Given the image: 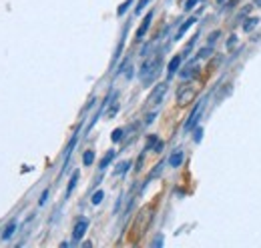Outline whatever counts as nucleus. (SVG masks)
<instances>
[{
    "instance_id": "obj_1",
    "label": "nucleus",
    "mask_w": 261,
    "mask_h": 248,
    "mask_svg": "<svg viewBox=\"0 0 261 248\" xmlns=\"http://www.w3.org/2000/svg\"><path fill=\"white\" fill-rule=\"evenodd\" d=\"M161 54H151L147 60L141 64V72H139V78L143 84H151L155 80V76L159 74V68H161Z\"/></svg>"
},
{
    "instance_id": "obj_2",
    "label": "nucleus",
    "mask_w": 261,
    "mask_h": 248,
    "mask_svg": "<svg viewBox=\"0 0 261 248\" xmlns=\"http://www.w3.org/2000/svg\"><path fill=\"white\" fill-rule=\"evenodd\" d=\"M151 220H153V206L141 208V212L135 216V222H133V230H130V232H133V240H139V238L147 232Z\"/></svg>"
},
{
    "instance_id": "obj_3",
    "label": "nucleus",
    "mask_w": 261,
    "mask_h": 248,
    "mask_svg": "<svg viewBox=\"0 0 261 248\" xmlns=\"http://www.w3.org/2000/svg\"><path fill=\"white\" fill-rule=\"evenodd\" d=\"M197 92H199V88H197V84H193V82L181 84L179 90H177V104L179 106H189L195 100Z\"/></svg>"
},
{
    "instance_id": "obj_4",
    "label": "nucleus",
    "mask_w": 261,
    "mask_h": 248,
    "mask_svg": "<svg viewBox=\"0 0 261 248\" xmlns=\"http://www.w3.org/2000/svg\"><path fill=\"white\" fill-rule=\"evenodd\" d=\"M87 228H89V220H87V218H79L76 224H74V230H72V238H74V240H81V238L85 236Z\"/></svg>"
},
{
    "instance_id": "obj_5",
    "label": "nucleus",
    "mask_w": 261,
    "mask_h": 248,
    "mask_svg": "<svg viewBox=\"0 0 261 248\" xmlns=\"http://www.w3.org/2000/svg\"><path fill=\"white\" fill-rule=\"evenodd\" d=\"M165 92H167V82L157 84V86H155V90H153L151 96H149V104H151V106H157V104L161 102V98H163Z\"/></svg>"
},
{
    "instance_id": "obj_6",
    "label": "nucleus",
    "mask_w": 261,
    "mask_h": 248,
    "mask_svg": "<svg viewBox=\"0 0 261 248\" xmlns=\"http://www.w3.org/2000/svg\"><path fill=\"white\" fill-rule=\"evenodd\" d=\"M201 118V104H197L195 108L191 110V114H189V118H187V122H185V132H189V130H193L195 128L197 120Z\"/></svg>"
},
{
    "instance_id": "obj_7",
    "label": "nucleus",
    "mask_w": 261,
    "mask_h": 248,
    "mask_svg": "<svg viewBox=\"0 0 261 248\" xmlns=\"http://www.w3.org/2000/svg\"><path fill=\"white\" fill-rule=\"evenodd\" d=\"M183 158H185V152H183V150H175L173 154L169 156V166L179 168V166L183 164Z\"/></svg>"
},
{
    "instance_id": "obj_8",
    "label": "nucleus",
    "mask_w": 261,
    "mask_h": 248,
    "mask_svg": "<svg viewBox=\"0 0 261 248\" xmlns=\"http://www.w3.org/2000/svg\"><path fill=\"white\" fill-rule=\"evenodd\" d=\"M151 20H153V12H149V14L145 16V20H143V24H141V28L137 30V40H141V38L145 36V32L149 30V26H151Z\"/></svg>"
},
{
    "instance_id": "obj_9",
    "label": "nucleus",
    "mask_w": 261,
    "mask_h": 248,
    "mask_svg": "<svg viewBox=\"0 0 261 248\" xmlns=\"http://www.w3.org/2000/svg\"><path fill=\"white\" fill-rule=\"evenodd\" d=\"M181 60H183V54H177V56H173V60L169 62V66H167V72H169V78L179 70V66H181Z\"/></svg>"
},
{
    "instance_id": "obj_10",
    "label": "nucleus",
    "mask_w": 261,
    "mask_h": 248,
    "mask_svg": "<svg viewBox=\"0 0 261 248\" xmlns=\"http://www.w3.org/2000/svg\"><path fill=\"white\" fill-rule=\"evenodd\" d=\"M195 20H197L195 16H193V18H189V20H185V22L181 24V28L177 30V34H175V40H181V38H183V34H185V32H187L191 26H193V24H195Z\"/></svg>"
},
{
    "instance_id": "obj_11",
    "label": "nucleus",
    "mask_w": 261,
    "mask_h": 248,
    "mask_svg": "<svg viewBox=\"0 0 261 248\" xmlns=\"http://www.w3.org/2000/svg\"><path fill=\"white\" fill-rule=\"evenodd\" d=\"M197 72H199V68H197V64H189V66H185L183 70H181V78H193Z\"/></svg>"
},
{
    "instance_id": "obj_12",
    "label": "nucleus",
    "mask_w": 261,
    "mask_h": 248,
    "mask_svg": "<svg viewBox=\"0 0 261 248\" xmlns=\"http://www.w3.org/2000/svg\"><path fill=\"white\" fill-rule=\"evenodd\" d=\"M14 230H16V220H10L8 222V226L4 228V232H2V238L6 240V238H10L12 234H14Z\"/></svg>"
},
{
    "instance_id": "obj_13",
    "label": "nucleus",
    "mask_w": 261,
    "mask_h": 248,
    "mask_svg": "<svg viewBox=\"0 0 261 248\" xmlns=\"http://www.w3.org/2000/svg\"><path fill=\"white\" fill-rule=\"evenodd\" d=\"M113 158H115V150H109V152L105 154V158L100 160V168H107V166L113 162Z\"/></svg>"
},
{
    "instance_id": "obj_14",
    "label": "nucleus",
    "mask_w": 261,
    "mask_h": 248,
    "mask_svg": "<svg viewBox=\"0 0 261 248\" xmlns=\"http://www.w3.org/2000/svg\"><path fill=\"white\" fill-rule=\"evenodd\" d=\"M117 112H119V98L115 96V100H113V106H111V110H107V116H109V118H113V116H115Z\"/></svg>"
},
{
    "instance_id": "obj_15",
    "label": "nucleus",
    "mask_w": 261,
    "mask_h": 248,
    "mask_svg": "<svg viewBox=\"0 0 261 248\" xmlns=\"http://www.w3.org/2000/svg\"><path fill=\"white\" fill-rule=\"evenodd\" d=\"M83 162H85V166H91L95 162V152L93 150H87L85 156H83Z\"/></svg>"
},
{
    "instance_id": "obj_16",
    "label": "nucleus",
    "mask_w": 261,
    "mask_h": 248,
    "mask_svg": "<svg viewBox=\"0 0 261 248\" xmlns=\"http://www.w3.org/2000/svg\"><path fill=\"white\" fill-rule=\"evenodd\" d=\"M257 22H259V18H247V20H245V24H243V30L249 32L255 24H257Z\"/></svg>"
},
{
    "instance_id": "obj_17",
    "label": "nucleus",
    "mask_w": 261,
    "mask_h": 248,
    "mask_svg": "<svg viewBox=\"0 0 261 248\" xmlns=\"http://www.w3.org/2000/svg\"><path fill=\"white\" fill-rule=\"evenodd\" d=\"M129 166H130V162H129V160H127V162H121V164L117 166V170H115V174H117V176H119V174H125V172L129 170Z\"/></svg>"
},
{
    "instance_id": "obj_18",
    "label": "nucleus",
    "mask_w": 261,
    "mask_h": 248,
    "mask_svg": "<svg viewBox=\"0 0 261 248\" xmlns=\"http://www.w3.org/2000/svg\"><path fill=\"white\" fill-rule=\"evenodd\" d=\"M123 134H125V130L123 128H117V130H113V142H121L123 140Z\"/></svg>"
},
{
    "instance_id": "obj_19",
    "label": "nucleus",
    "mask_w": 261,
    "mask_h": 248,
    "mask_svg": "<svg viewBox=\"0 0 261 248\" xmlns=\"http://www.w3.org/2000/svg\"><path fill=\"white\" fill-rule=\"evenodd\" d=\"M76 180H79V170L72 174V178H70V182H68V188H66V194H70V192L74 190V186H76Z\"/></svg>"
},
{
    "instance_id": "obj_20",
    "label": "nucleus",
    "mask_w": 261,
    "mask_h": 248,
    "mask_svg": "<svg viewBox=\"0 0 261 248\" xmlns=\"http://www.w3.org/2000/svg\"><path fill=\"white\" fill-rule=\"evenodd\" d=\"M102 198H105V192H102V190H97V192L93 194L91 202H93V204H100V202H102Z\"/></svg>"
},
{
    "instance_id": "obj_21",
    "label": "nucleus",
    "mask_w": 261,
    "mask_h": 248,
    "mask_svg": "<svg viewBox=\"0 0 261 248\" xmlns=\"http://www.w3.org/2000/svg\"><path fill=\"white\" fill-rule=\"evenodd\" d=\"M211 52H213V46H207V48H201L197 56H199V58H207V56H209Z\"/></svg>"
},
{
    "instance_id": "obj_22",
    "label": "nucleus",
    "mask_w": 261,
    "mask_h": 248,
    "mask_svg": "<svg viewBox=\"0 0 261 248\" xmlns=\"http://www.w3.org/2000/svg\"><path fill=\"white\" fill-rule=\"evenodd\" d=\"M157 144H159L157 136H155V134H151V136H149V142H147V150H149V148H157Z\"/></svg>"
},
{
    "instance_id": "obj_23",
    "label": "nucleus",
    "mask_w": 261,
    "mask_h": 248,
    "mask_svg": "<svg viewBox=\"0 0 261 248\" xmlns=\"http://www.w3.org/2000/svg\"><path fill=\"white\" fill-rule=\"evenodd\" d=\"M219 36H221V32L219 30L211 32V34H209V46H213V44L217 42V38H219Z\"/></svg>"
},
{
    "instance_id": "obj_24",
    "label": "nucleus",
    "mask_w": 261,
    "mask_h": 248,
    "mask_svg": "<svg viewBox=\"0 0 261 248\" xmlns=\"http://www.w3.org/2000/svg\"><path fill=\"white\" fill-rule=\"evenodd\" d=\"M130 4H133V0H127V2H123V4L119 6V10H117V12H119V16H123V14H125V10L129 8Z\"/></svg>"
},
{
    "instance_id": "obj_25",
    "label": "nucleus",
    "mask_w": 261,
    "mask_h": 248,
    "mask_svg": "<svg viewBox=\"0 0 261 248\" xmlns=\"http://www.w3.org/2000/svg\"><path fill=\"white\" fill-rule=\"evenodd\" d=\"M235 44H237V36H235V34H231V36H229V40H227V48L229 50H233V48H235Z\"/></svg>"
},
{
    "instance_id": "obj_26",
    "label": "nucleus",
    "mask_w": 261,
    "mask_h": 248,
    "mask_svg": "<svg viewBox=\"0 0 261 248\" xmlns=\"http://www.w3.org/2000/svg\"><path fill=\"white\" fill-rule=\"evenodd\" d=\"M149 2H151V0H139V4H137V10H135V12H137V14H141V10H143Z\"/></svg>"
},
{
    "instance_id": "obj_27",
    "label": "nucleus",
    "mask_w": 261,
    "mask_h": 248,
    "mask_svg": "<svg viewBox=\"0 0 261 248\" xmlns=\"http://www.w3.org/2000/svg\"><path fill=\"white\" fill-rule=\"evenodd\" d=\"M199 2H201V0H187V2H185V10H191V8H193L195 4H199Z\"/></svg>"
},
{
    "instance_id": "obj_28",
    "label": "nucleus",
    "mask_w": 261,
    "mask_h": 248,
    "mask_svg": "<svg viewBox=\"0 0 261 248\" xmlns=\"http://www.w3.org/2000/svg\"><path fill=\"white\" fill-rule=\"evenodd\" d=\"M155 116H157V112H151V114H149V116L145 118V124H151V122H153V118H155Z\"/></svg>"
},
{
    "instance_id": "obj_29",
    "label": "nucleus",
    "mask_w": 261,
    "mask_h": 248,
    "mask_svg": "<svg viewBox=\"0 0 261 248\" xmlns=\"http://www.w3.org/2000/svg\"><path fill=\"white\" fill-rule=\"evenodd\" d=\"M46 196H48V190H44V192H42V196H40L38 204H44V202H46Z\"/></svg>"
},
{
    "instance_id": "obj_30",
    "label": "nucleus",
    "mask_w": 261,
    "mask_h": 248,
    "mask_svg": "<svg viewBox=\"0 0 261 248\" xmlns=\"http://www.w3.org/2000/svg\"><path fill=\"white\" fill-rule=\"evenodd\" d=\"M201 134H203V130H201V128H197V130H195V142H199V140H201Z\"/></svg>"
},
{
    "instance_id": "obj_31",
    "label": "nucleus",
    "mask_w": 261,
    "mask_h": 248,
    "mask_svg": "<svg viewBox=\"0 0 261 248\" xmlns=\"http://www.w3.org/2000/svg\"><path fill=\"white\" fill-rule=\"evenodd\" d=\"M235 4H237V0H231V2L227 4V8H231V6H235Z\"/></svg>"
},
{
    "instance_id": "obj_32",
    "label": "nucleus",
    "mask_w": 261,
    "mask_h": 248,
    "mask_svg": "<svg viewBox=\"0 0 261 248\" xmlns=\"http://www.w3.org/2000/svg\"><path fill=\"white\" fill-rule=\"evenodd\" d=\"M253 2H255V4H257V6H261V0H253Z\"/></svg>"
},
{
    "instance_id": "obj_33",
    "label": "nucleus",
    "mask_w": 261,
    "mask_h": 248,
    "mask_svg": "<svg viewBox=\"0 0 261 248\" xmlns=\"http://www.w3.org/2000/svg\"><path fill=\"white\" fill-rule=\"evenodd\" d=\"M217 2H219V4H221V2H225V0H217Z\"/></svg>"
}]
</instances>
